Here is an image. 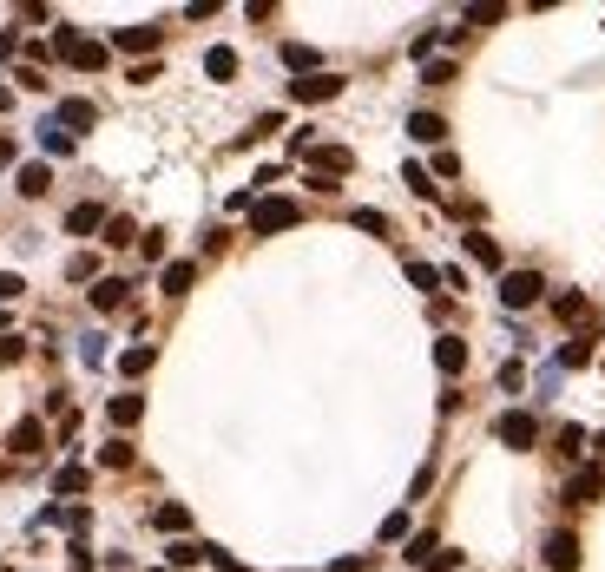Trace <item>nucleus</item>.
<instances>
[{
  "label": "nucleus",
  "instance_id": "1",
  "mask_svg": "<svg viewBox=\"0 0 605 572\" xmlns=\"http://www.w3.org/2000/svg\"><path fill=\"white\" fill-rule=\"evenodd\" d=\"M493 441H501V448H520V454H527V448L540 441V421L527 415V408H507V415L493 421Z\"/></svg>",
  "mask_w": 605,
  "mask_h": 572
},
{
  "label": "nucleus",
  "instance_id": "2",
  "mask_svg": "<svg viewBox=\"0 0 605 572\" xmlns=\"http://www.w3.org/2000/svg\"><path fill=\"white\" fill-rule=\"evenodd\" d=\"M540 296H546V283L533 277V270H507V277H501V303L507 310H533Z\"/></svg>",
  "mask_w": 605,
  "mask_h": 572
},
{
  "label": "nucleus",
  "instance_id": "3",
  "mask_svg": "<svg viewBox=\"0 0 605 572\" xmlns=\"http://www.w3.org/2000/svg\"><path fill=\"white\" fill-rule=\"evenodd\" d=\"M290 224H296V204H290V198L251 204V231H257V237H277V231H290Z\"/></svg>",
  "mask_w": 605,
  "mask_h": 572
},
{
  "label": "nucleus",
  "instance_id": "4",
  "mask_svg": "<svg viewBox=\"0 0 605 572\" xmlns=\"http://www.w3.org/2000/svg\"><path fill=\"white\" fill-rule=\"evenodd\" d=\"M342 172H355V152H349V145H310V178H329V184H336Z\"/></svg>",
  "mask_w": 605,
  "mask_h": 572
},
{
  "label": "nucleus",
  "instance_id": "5",
  "mask_svg": "<svg viewBox=\"0 0 605 572\" xmlns=\"http://www.w3.org/2000/svg\"><path fill=\"white\" fill-rule=\"evenodd\" d=\"M290 93H296L302 105H322V99L342 93V79H336V73H302V79H290Z\"/></svg>",
  "mask_w": 605,
  "mask_h": 572
},
{
  "label": "nucleus",
  "instance_id": "6",
  "mask_svg": "<svg viewBox=\"0 0 605 572\" xmlns=\"http://www.w3.org/2000/svg\"><path fill=\"white\" fill-rule=\"evenodd\" d=\"M580 566V539L572 533H546V572H572Z\"/></svg>",
  "mask_w": 605,
  "mask_h": 572
},
{
  "label": "nucleus",
  "instance_id": "7",
  "mask_svg": "<svg viewBox=\"0 0 605 572\" xmlns=\"http://www.w3.org/2000/svg\"><path fill=\"white\" fill-rule=\"evenodd\" d=\"M599 494H605V474H599V468H580V474L566 480V500H572V507H592Z\"/></svg>",
  "mask_w": 605,
  "mask_h": 572
},
{
  "label": "nucleus",
  "instance_id": "8",
  "mask_svg": "<svg viewBox=\"0 0 605 572\" xmlns=\"http://www.w3.org/2000/svg\"><path fill=\"white\" fill-rule=\"evenodd\" d=\"M125 290H132L125 277H99V283H93V310H99V316H113V310H125Z\"/></svg>",
  "mask_w": 605,
  "mask_h": 572
},
{
  "label": "nucleus",
  "instance_id": "9",
  "mask_svg": "<svg viewBox=\"0 0 605 572\" xmlns=\"http://www.w3.org/2000/svg\"><path fill=\"white\" fill-rule=\"evenodd\" d=\"M7 448H14V454H40V448H46V428H40L34 415H26V421H14V434H7Z\"/></svg>",
  "mask_w": 605,
  "mask_h": 572
},
{
  "label": "nucleus",
  "instance_id": "10",
  "mask_svg": "<svg viewBox=\"0 0 605 572\" xmlns=\"http://www.w3.org/2000/svg\"><path fill=\"white\" fill-rule=\"evenodd\" d=\"M93 125H99L93 99H66V105H60V132H93Z\"/></svg>",
  "mask_w": 605,
  "mask_h": 572
},
{
  "label": "nucleus",
  "instance_id": "11",
  "mask_svg": "<svg viewBox=\"0 0 605 572\" xmlns=\"http://www.w3.org/2000/svg\"><path fill=\"white\" fill-rule=\"evenodd\" d=\"M434 369H441V375H461V369H467V342H461V336H441V342H434Z\"/></svg>",
  "mask_w": 605,
  "mask_h": 572
},
{
  "label": "nucleus",
  "instance_id": "12",
  "mask_svg": "<svg viewBox=\"0 0 605 572\" xmlns=\"http://www.w3.org/2000/svg\"><path fill=\"white\" fill-rule=\"evenodd\" d=\"M66 60H73V66H79V73H99V66H105V60H113V46H105V40H79V46H73V53H66Z\"/></svg>",
  "mask_w": 605,
  "mask_h": 572
},
{
  "label": "nucleus",
  "instance_id": "13",
  "mask_svg": "<svg viewBox=\"0 0 605 572\" xmlns=\"http://www.w3.org/2000/svg\"><path fill=\"white\" fill-rule=\"evenodd\" d=\"M66 231H73V237L105 231V211H99V204H73V211H66Z\"/></svg>",
  "mask_w": 605,
  "mask_h": 572
},
{
  "label": "nucleus",
  "instance_id": "14",
  "mask_svg": "<svg viewBox=\"0 0 605 572\" xmlns=\"http://www.w3.org/2000/svg\"><path fill=\"white\" fill-rule=\"evenodd\" d=\"M113 46H119V53H152V46H158V26H119Z\"/></svg>",
  "mask_w": 605,
  "mask_h": 572
},
{
  "label": "nucleus",
  "instance_id": "15",
  "mask_svg": "<svg viewBox=\"0 0 605 572\" xmlns=\"http://www.w3.org/2000/svg\"><path fill=\"white\" fill-rule=\"evenodd\" d=\"M408 139H415V145H441V139H448V125L434 119V113H415V119H408Z\"/></svg>",
  "mask_w": 605,
  "mask_h": 572
},
{
  "label": "nucleus",
  "instance_id": "16",
  "mask_svg": "<svg viewBox=\"0 0 605 572\" xmlns=\"http://www.w3.org/2000/svg\"><path fill=\"white\" fill-rule=\"evenodd\" d=\"M172 572H184V566H198V559H211V547H198V539H172Z\"/></svg>",
  "mask_w": 605,
  "mask_h": 572
},
{
  "label": "nucleus",
  "instance_id": "17",
  "mask_svg": "<svg viewBox=\"0 0 605 572\" xmlns=\"http://www.w3.org/2000/svg\"><path fill=\"white\" fill-rule=\"evenodd\" d=\"M467 257H474V263H487V270H501V243H493V237H481V231H467Z\"/></svg>",
  "mask_w": 605,
  "mask_h": 572
},
{
  "label": "nucleus",
  "instance_id": "18",
  "mask_svg": "<svg viewBox=\"0 0 605 572\" xmlns=\"http://www.w3.org/2000/svg\"><path fill=\"white\" fill-rule=\"evenodd\" d=\"M198 283V263H164V296H184Z\"/></svg>",
  "mask_w": 605,
  "mask_h": 572
},
{
  "label": "nucleus",
  "instance_id": "19",
  "mask_svg": "<svg viewBox=\"0 0 605 572\" xmlns=\"http://www.w3.org/2000/svg\"><path fill=\"white\" fill-rule=\"evenodd\" d=\"M105 415H113V428H132V421L145 415V401H139V395H113V408H105Z\"/></svg>",
  "mask_w": 605,
  "mask_h": 572
},
{
  "label": "nucleus",
  "instance_id": "20",
  "mask_svg": "<svg viewBox=\"0 0 605 572\" xmlns=\"http://www.w3.org/2000/svg\"><path fill=\"white\" fill-rule=\"evenodd\" d=\"M152 527H158V533H184V527H191V513H184L178 500H164V507L152 513Z\"/></svg>",
  "mask_w": 605,
  "mask_h": 572
},
{
  "label": "nucleus",
  "instance_id": "21",
  "mask_svg": "<svg viewBox=\"0 0 605 572\" xmlns=\"http://www.w3.org/2000/svg\"><path fill=\"white\" fill-rule=\"evenodd\" d=\"M204 73H211V79H237V53H231V46H211V53H204Z\"/></svg>",
  "mask_w": 605,
  "mask_h": 572
},
{
  "label": "nucleus",
  "instance_id": "22",
  "mask_svg": "<svg viewBox=\"0 0 605 572\" xmlns=\"http://www.w3.org/2000/svg\"><path fill=\"white\" fill-rule=\"evenodd\" d=\"M46 184H53L46 165H20V198H46Z\"/></svg>",
  "mask_w": 605,
  "mask_h": 572
},
{
  "label": "nucleus",
  "instance_id": "23",
  "mask_svg": "<svg viewBox=\"0 0 605 572\" xmlns=\"http://www.w3.org/2000/svg\"><path fill=\"white\" fill-rule=\"evenodd\" d=\"M152 362H158V349H152V342H139V349H125V356H119V369H125V375H145Z\"/></svg>",
  "mask_w": 605,
  "mask_h": 572
},
{
  "label": "nucleus",
  "instance_id": "24",
  "mask_svg": "<svg viewBox=\"0 0 605 572\" xmlns=\"http://www.w3.org/2000/svg\"><path fill=\"white\" fill-rule=\"evenodd\" d=\"M40 145H46L53 158H66V152H73V132H60V125L46 119V125H40Z\"/></svg>",
  "mask_w": 605,
  "mask_h": 572
},
{
  "label": "nucleus",
  "instance_id": "25",
  "mask_svg": "<svg viewBox=\"0 0 605 572\" xmlns=\"http://www.w3.org/2000/svg\"><path fill=\"white\" fill-rule=\"evenodd\" d=\"M132 237H139V224H132V217H105V243H119V251H125Z\"/></svg>",
  "mask_w": 605,
  "mask_h": 572
},
{
  "label": "nucleus",
  "instance_id": "26",
  "mask_svg": "<svg viewBox=\"0 0 605 572\" xmlns=\"http://www.w3.org/2000/svg\"><path fill=\"white\" fill-rule=\"evenodd\" d=\"M283 66H296V73H322V66H316V53H310V46H296V40L283 46Z\"/></svg>",
  "mask_w": 605,
  "mask_h": 572
},
{
  "label": "nucleus",
  "instance_id": "27",
  "mask_svg": "<svg viewBox=\"0 0 605 572\" xmlns=\"http://www.w3.org/2000/svg\"><path fill=\"white\" fill-rule=\"evenodd\" d=\"M553 316H560V322H580V316H586V296H572V290L553 296Z\"/></svg>",
  "mask_w": 605,
  "mask_h": 572
},
{
  "label": "nucleus",
  "instance_id": "28",
  "mask_svg": "<svg viewBox=\"0 0 605 572\" xmlns=\"http://www.w3.org/2000/svg\"><path fill=\"white\" fill-rule=\"evenodd\" d=\"M53 487H60V494H86V468H60Z\"/></svg>",
  "mask_w": 605,
  "mask_h": 572
},
{
  "label": "nucleus",
  "instance_id": "29",
  "mask_svg": "<svg viewBox=\"0 0 605 572\" xmlns=\"http://www.w3.org/2000/svg\"><path fill=\"white\" fill-rule=\"evenodd\" d=\"M560 454L580 460V454H586V428H560Z\"/></svg>",
  "mask_w": 605,
  "mask_h": 572
},
{
  "label": "nucleus",
  "instance_id": "30",
  "mask_svg": "<svg viewBox=\"0 0 605 572\" xmlns=\"http://www.w3.org/2000/svg\"><path fill=\"white\" fill-rule=\"evenodd\" d=\"M434 553H441V547H434V533H415V539H408V559H415V566H428Z\"/></svg>",
  "mask_w": 605,
  "mask_h": 572
},
{
  "label": "nucleus",
  "instance_id": "31",
  "mask_svg": "<svg viewBox=\"0 0 605 572\" xmlns=\"http://www.w3.org/2000/svg\"><path fill=\"white\" fill-rule=\"evenodd\" d=\"M454 73H461L454 60H428V66H422V79H428V86H448V79H454Z\"/></svg>",
  "mask_w": 605,
  "mask_h": 572
},
{
  "label": "nucleus",
  "instance_id": "32",
  "mask_svg": "<svg viewBox=\"0 0 605 572\" xmlns=\"http://www.w3.org/2000/svg\"><path fill=\"white\" fill-rule=\"evenodd\" d=\"M408 283H415V290H434V283H441V270H434V263H408Z\"/></svg>",
  "mask_w": 605,
  "mask_h": 572
},
{
  "label": "nucleus",
  "instance_id": "33",
  "mask_svg": "<svg viewBox=\"0 0 605 572\" xmlns=\"http://www.w3.org/2000/svg\"><path fill=\"white\" fill-rule=\"evenodd\" d=\"M402 178H408V191H415V198H434V178H428V172H422V165H408V172H402Z\"/></svg>",
  "mask_w": 605,
  "mask_h": 572
},
{
  "label": "nucleus",
  "instance_id": "34",
  "mask_svg": "<svg viewBox=\"0 0 605 572\" xmlns=\"http://www.w3.org/2000/svg\"><path fill=\"white\" fill-rule=\"evenodd\" d=\"M355 231H375V237H389V217H382V211H355Z\"/></svg>",
  "mask_w": 605,
  "mask_h": 572
},
{
  "label": "nucleus",
  "instance_id": "35",
  "mask_svg": "<svg viewBox=\"0 0 605 572\" xmlns=\"http://www.w3.org/2000/svg\"><path fill=\"white\" fill-rule=\"evenodd\" d=\"M560 362H566V369H586V362H592V349H586V342H566V349H560Z\"/></svg>",
  "mask_w": 605,
  "mask_h": 572
},
{
  "label": "nucleus",
  "instance_id": "36",
  "mask_svg": "<svg viewBox=\"0 0 605 572\" xmlns=\"http://www.w3.org/2000/svg\"><path fill=\"white\" fill-rule=\"evenodd\" d=\"M125 460H132V448H125V441H113V448H99V468H125Z\"/></svg>",
  "mask_w": 605,
  "mask_h": 572
},
{
  "label": "nucleus",
  "instance_id": "37",
  "mask_svg": "<svg viewBox=\"0 0 605 572\" xmlns=\"http://www.w3.org/2000/svg\"><path fill=\"white\" fill-rule=\"evenodd\" d=\"M20 356H26V342H20V336H0V369L20 362Z\"/></svg>",
  "mask_w": 605,
  "mask_h": 572
},
{
  "label": "nucleus",
  "instance_id": "38",
  "mask_svg": "<svg viewBox=\"0 0 605 572\" xmlns=\"http://www.w3.org/2000/svg\"><path fill=\"white\" fill-rule=\"evenodd\" d=\"M382 539H408V513H389V520H382Z\"/></svg>",
  "mask_w": 605,
  "mask_h": 572
},
{
  "label": "nucleus",
  "instance_id": "39",
  "mask_svg": "<svg viewBox=\"0 0 605 572\" xmlns=\"http://www.w3.org/2000/svg\"><path fill=\"white\" fill-rule=\"evenodd\" d=\"M20 290H26V283L14 277V270H0V303H14V296H20Z\"/></svg>",
  "mask_w": 605,
  "mask_h": 572
},
{
  "label": "nucleus",
  "instance_id": "40",
  "mask_svg": "<svg viewBox=\"0 0 605 572\" xmlns=\"http://www.w3.org/2000/svg\"><path fill=\"white\" fill-rule=\"evenodd\" d=\"M14 165V139H0V172H7Z\"/></svg>",
  "mask_w": 605,
  "mask_h": 572
},
{
  "label": "nucleus",
  "instance_id": "41",
  "mask_svg": "<svg viewBox=\"0 0 605 572\" xmlns=\"http://www.w3.org/2000/svg\"><path fill=\"white\" fill-rule=\"evenodd\" d=\"M7 105H14V93H7V86H0V113H7Z\"/></svg>",
  "mask_w": 605,
  "mask_h": 572
},
{
  "label": "nucleus",
  "instance_id": "42",
  "mask_svg": "<svg viewBox=\"0 0 605 572\" xmlns=\"http://www.w3.org/2000/svg\"><path fill=\"white\" fill-rule=\"evenodd\" d=\"M164 572H172V566H164Z\"/></svg>",
  "mask_w": 605,
  "mask_h": 572
}]
</instances>
